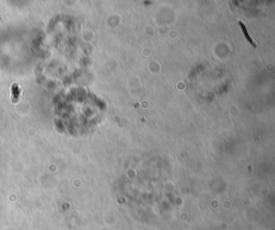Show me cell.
Wrapping results in <instances>:
<instances>
[{"mask_svg": "<svg viewBox=\"0 0 275 230\" xmlns=\"http://www.w3.org/2000/svg\"><path fill=\"white\" fill-rule=\"evenodd\" d=\"M239 24H240V26H241V28H242V30H243V34L245 35V37H246V39H247V41L250 42V43L253 45V46H257L256 45V43L254 42V40L252 39V37L250 36V34H249V31H247V29H246V27H245V25H244V23L242 22V21H240L239 22Z\"/></svg>", "mask_w": 275, "mask_h": 230, "instance_id": "cell-1", "label": "cell"}]
</instances>
